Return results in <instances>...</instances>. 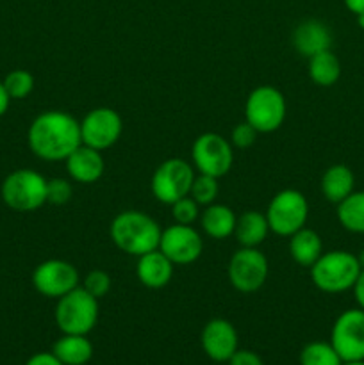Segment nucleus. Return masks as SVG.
I'll return each mask as SVG.
<instances>
[{
  "label": "nucleus",
  "mask_w": 364,
  "mask_h": 365,
  "mask_svg": "<svg viewBox=\"0 0 364 365\" xmlns=\"http://www.w3.org/2000/svg\"><path fill=\"white\" fill-rule=\"evenodd\" d=\"M27 141L38 159L49 163L66 160L82 145L81 121L64 110H45L29 127Z\"/></svg>",
  "instance_id": "nucleus-1"
},
{
  "label": "nucleus",
  "mask_w": 364,
  "mask_h": 365,
  "mask_svg": "<svg viewBox=\"0 0 364 365\" xmlns=\"http://www.w3.org/2000/svg\"><path fill=\"white\" fill-rule=\"evenodd\" d=\"M161 227L152 216L141 210H123L111 221L109 234L114 246L132 257L159 248Z\"/></svg>",
  "instance_id": "nucleus-2"
},
{
  "label": "nucleus",
  "mask_w": 364,
  "mask_h": 365,
  "mask_svg": "<svg viewBox=\"0 0 364 365\" xmlns=\"http://www.w3.org/2000/svg\"><path fill=\"white\" fill-rule=\"evenodd\" d=\"M363 271L359 257L345 250L327 252L310 266L313 284L327 294H339L353 289Z\"/></svg>",
  "instance_id": "nucleus-3"
},
{
  "label": "nucleus",
  "mask_w": 364,
  "mask_h": 365,
  "mask_svg": "<svg viewBox=\"0 0 364 365\" xmlns=\"http://www.w3.org/2000/svg\"><path fill=\"white\" fill-rule=\"evenodd\" d=\"M54 317L63 334L88 335L98 321V299L77 287L57 299Z\"/></svg>",
  "instance_id": "nucleus-4"
},
{
  "label": "nucleus",
  "mask_w": 364,
  "mask_h": 365,
  "mask_svg": "<svg viewBox=\"0 0 364 365\" xmlns=\"http://www.w3.org/2000/svg\"><path fill=\"white\" fill-rule=\"evenodd\" d=\"M2 200L11 210L34 212L46 203V178L34 170H16L2 182Z\"/></svg>",
  "instance_id": "nucleus-5"
},
{
  "label": "nucleus",
  "mask_w": 364,
  "mask_h": 365,
  "mask_svg": "<svg viewBox=\"0 0 364 365\" xmlns=\"http://www.w3.org/2000/svg\"><path fill=\"white\" fill-rule=\"evenodd\" d=\"M285 98L273 86H259L248 95L245 103V121L259 134H270L284 125Z\"/></svg>",
  "instance_id": "nucleus-6"
},
{
  "label": "nucleus",
  "mask_w": 364,
  "mask_h": 365,
  "mask_svg": "<svg viewBox=\"0 0 364 365\" xmlns=\"http://www.w3.org/2000/svg\"><path fill=\"white\" fill-rule=\"evenodd\" d=\"M309 217V202L296 189H282L271 198L266 210V220L270 232L291 237L295 232L305 227Z\"/></svg>",
  "instance_id": "nucleus-7"
},
{
  "label": "nucleus",
  "mask_w": 364,
  "mask_h": 365,
  "mask_svg": "<svg viewBox=\"0 0 364 365\" xmlns=\"http://www.w3.org/2000/svg\"><path fill=\"white\" fill-rule=\"evenodd\" d=\"M195 175L193 164L186 163V160L177 159V157L164 160L153 171L152 182H150L153 198L164 205H171L177 200L189 196Z\"/></svg>",
  "instance_id": "nucleus-8"
},
{
  "label": "nucleus",
  "mask_w": 364,
  "mask_h": 365,
  "mask_svg": "<svg viewBox=\"0 0 364 365\" xmlns=\"http://www.w3.org/2000/svg\"><path fill=\"white\" fill-rule=\"evenodd\" d=\"M193 168L198 173L221 178L231 171L234 163L232 143L216 132H206L198 135L191 146Z\"/></svg>",
  "instance_id": "nucleus-9"
},
{
  "label": "nucleus",
  "mask_w": 364,
  "mask_h": 365,
  "mask_svg": "<svg viewBox=\"0 0 364 365\" xmlns=\"http://www.w3.org/2000/svg\"><path fill=\"white\" fill-rule=\"evenodd\" d=\"M227 273L236 291L250 294V292L259 291L266 284L270 267H268V259L263 252H259L257 248H243L241 246L232 255Z\"/></svg>",
  "instance_id": "nucleus-10"
},
{
  "label": "nucleus",
  "mask_w": 364,
  "mask_h": 365,
  "mask_svg": "<svg viewBox=\"0 0 364 365\" xmlns=\"http://www.w3.org/2000/svg\"><path fill=\"white\" fill-rule=\"evenodd\" d=\"M330 344L343 362L364 360V310H345L335 319L330 334Z\"/></svg>",
  "instance_id": "nucleus-11"
},
{
  "label": "nucleus",
  "mask_w": 364,
  "mask_h": 365,
  "mask_svg": "<svg viewBox=\"0 0 364 365\" xmlns=\"http://www.w3.org/2000/svg\"><path fill=\"white\" fill-rule=\"evenodd\" d=\"M123 132L121 116L111 107H96L91 109L81 121L82 145L103 152L116 145Z\"/></svg>",
  "instance_id": "nucleus-12"
},
{
  "label": "nucleus",
  "mask_w": 364,
  "mask_h": 365,
  "mask_svg": "<svg viewBox=\"0 0 364 365\" xmlns=\"http://www.w3.org/2000/svg\"><path fill=\"white\" fill-rule=\"evenodd\" d=\"M79 271L74 264L61 259H50L36 266L32 285L41 296L59 299L79 287Z\"/></svg>",
  "instance_id": "nucleus-13"
},
{
  "label": "nucleus",
  "mask_w": 364,
  "mask_h": 365,
  "mask_svg": "<svg viewBox=\"0 0 364 365\" xmlns=\"http://www.w3.org/2000/svg\"><path fill=\"white\" fill-rule=\"evenodd\" d=\"M159 250L173 262V266H188L200 259L203 241L193 225H171L161 232Z\"/></svg>",
  "instance_id": "nucleus-14"
},
{
  "label": "nucleus",
  "mask_w": 364,
  "mask_h": 365,
  "mask_svg": "<svg viewBox=\"0 0 364 365\" xmlns=\"http://www.w3.org/2000/svg\"><path fill=\"white\" fill-rule=\"evenodd\" d=\"M202 349L214 362H228L231 356L238 351L239 337L234 324L227 319H211L202 330Z\"/></svg>",
  "instance_id": "nucleus-15"
},
{
  "label": "nucleus",
  "mask_w": 364,
  "mask_h": 365,
  "mask_svg": "<svg viewBox=\"0 0 364 365\" xmlns=\"http://www.w3.org/2000/svg\"><path fill=\"white\" fill-rule=\"evenodd\" d=\"M291 43L300 56L309 59L316 53L330 50L332 32L325 21L318 20V18H307L295 27L291 34Z\"/></svg>",
  "instance_id": "nucleus-16"
},
{
  "label": "nucleus",
  "mask_w": 364,
  "mask_h": 365,
  "mask_svg": "<svg viewBox=\"0 0 364 365\" xmlns=\"http://www.w3.org/2000/svg\"><path fill=\"white\" fill-rule=\"evenodd\" d=\"M64 163H66V171L71 180L81 182V184H93L100 180L106 170L102 153L88 145H81L77 150H74Z\"/></svg>",
  "instance_id": "nucleus-17"
},
{
  "label": "nucleus",
  "mask_w": 364,
  "mask_h": 365,
  "mask_svg": "<svg viewBox=\"0 0 364 365\" xmlns=\"http://www.w3.org/2000/svg\"><path fill=\"white\" fill-rule=\"evenodd\" d=\"M136 274L145 287L163 289L170 284L171 277H173V262L157 248L138 257Z\"/></svg>",
  "instance_id": "nucleus-18"
},
{
  "label": "nucleus",
  "mask_w": 364,
  "mask_h": 365,
  "mask_svg": "<svg viewBox=\"0 0 364 365\" xmlns=\"http://www.w3.org/2000/svg\"><path fill=\"white\" fill-rule=\"evenodd\" d=\"M268 232H270V225H268L266 214L259 210H246L236 221L234 237L243 248H257L268 237Z\"/></svg>",
  "instance_id": "nucleus-19"
},
{
  "label": "nucleus",
  "mask_w": 364,
  "mask_h": 365,
  "mask_svg": "<svg viewBox=\"0 0 364 365\" xmlns=\"http://www.w3.org/2000/svg\"><path fill=\"white\" fill-rule=\"evenodd\" d=\"M236 221H238V216L234 214V210L221 203H211L200 214V225H202L203 232L218 241L234 235Z\"/></svg>",
  "instance_id": "nucleus-20"
},
{
  "label": "nucleus",
  "mask_w": 364,
  "mask_h": 365,
  "mask_svg": "<svg viewBox=\"0 0 364 365\" xmlns=\"http://www.w3.org/2000/svg\"><path fill=\"white\" fill-rule=\"evenodd\" d=\"M355 187L353 171L345 164H334L327 168L321 177V192L330 203H341L346 196H350Z\"/></svg>",
  "instance_id": "nucleus-21"
},
{
  "label": "nucleus",
  "mask_w": 364,
  "mask_h": 365,
  "mask_svg": "<svg viewBox=\"0 0 364 365\" xmlns=\"http://www.w3.org/2000/svg\"><path fill=\"white\" fill-rule=\"evenodd\" d=\"M289 255L296 264L310 267L323 255V242L318 232L303 227L289 237Z\"/></svg>",
  "instance_id": "nucleus-22"
},
{
  "label": "nucleus",
  "mask_w": 364,
  "mask_h": 365,
  "mask_svg": "<svg viewBox=\"0 0 364 365\" xmlns=\"http://www.w3.org/2000/svg\"><path fill=\"white\" fill-rule=\"evenodd\" d=\"M52 353L63 365H86L93 356V344L88 335L63 334L54 344Z\"/></svg>",
  "instance_id": "nucleus-23"
},
{
  "label": "nucleus",
  "mask_w": 364,
  "mask_h": 365,
  "mask_svg": "<svg viewBox=\"0 0 364 365\" xmlns=\"http://www.w3.org/2000/svg\"><path fill=\"white\" fill-rule=\"evenodd\" d=\"M309 77L321 88H330L341 77V63L332 50L309 57Z\"/></svg>",
  "instance_id": "nucleus-24"
},
{
  "label": "nucleus",
  "mask_w": 364,
  "mask_h": 365,
  "mask_svg": "<svg viewBox=\"0 0 364 365\" xmlns=\"http://www.w3.org/2000/svg\"><path fill=\"white\" fill-rule=\"evenodd\" d=\"M338 220L345 230L364 234V191H353L338 203Z\"/></svg>",
  "instance_id": "nucleus-25"
},
{
  "label": "nucleus",
  "mask_w": 364,
  "mask_h": 365,
  "mask_svg": "<svg viewBox=\"0 0 364 365\" xmlns=\"http://www.w3.org/2000/svg\"><path fill=\"white\" fill-rule=\"evenodd\" d=\"M343 360L330 342H309L300 351V365H341Z\"/></svg>",
  "instance_id": "nucleus-26"
},
{
  "label": "nucleus",
  "mask_w": 364,
  "mask_h": 365,
  "mask_svg": "<svg viewBox=\"0 0 364 365\" xmlns=\"http://www.w3.org/2000/svg\"><path fill=\"white\" fill-rule=\"evenodd\" d=\"M218 192H220V184H218V178L211 177V175L198 173L195 175V180L191 184V191L189 196L195 200L198 205H211V203L216 202Z\"/></svg>",
  "instance_id": "nucleus-27"
},
{
  "label": "nucleus",
  "mask_w": 364,
  "mask_h": 365,
  "mask_svg": "<svg viewBox=\"0 0 364 365\" xmlns=\"http://www.w3.org/2000/svg\"><path fill=\"white\" fill-rule=\"evenodd\" d=\"M2 84L11 100H24L34 89V77L27 70H13L6 75Z\"/></svg>",
  "instance_id": "nucleus-28"
},
{
  "label": "nucleus",
  "mask_w": 364,
  "mask_h": 365,
  "mask_svg": "<svg viewBox=\"0 0 364 365\" xmlns=\"http://www.w3.org/2000/svg\"><path fill=\"white\" fill-rule=\"evenodd\" d=\"M171 216H173L175 223L193 225L200 217V205L191 196H184L171 203Z\"/></svg>",
  "instance_id": "nucleus-29"
},
{
  "label": "nucleus",
  "mask_w": 364,
  "mask_h": 365,
  "mask_svg": "<svg viewBox=\"0 0 364 365\" xmlns=\"http://www.w3.org/2000/svg\"><path fill=\"white\" fill-rule=\"evenodd\" d=\"M82 289L88 291L93 298L100 299L107 296L111 291V277L103 269H93L86 274L84 282H82Z\"/></svg>",
  "instance_id": "nucleus-30"
},
{
  "label": "nucleus",
  "mask_w": 364,
  "mask_h": 365,
  "mask_svg": "<svg viewBox=\"0 0 364 365\" xmlns=\"http://www.w3.org/2000/svg\"><path fill=\"white\" fill-rule=\"evenodd\" d=\"M71 184L66 178H50L46 180V203L50 205H64L71 200Z\"/></svg>",
  "instance_id": "nucleus-31"
},
{
  "label": "nucleus",
  "mask_w": 364,
  "mask_h": 365,
  "mask_svg": "<svg viewBox=\"0 0 364 365\" xmlns=\"http://www.w3.org/2000/svg\"><path fill=\"white\" fill-rule=\"evenodd\" d=\"M257 134H259V132H257L248 121H243V123L236 125V127L232 128V134H231L232 146H236V148L239 150L250 148V146L256 143Z\"/></svg>",
  "instance_id": "nucleus-32"
},
{
  "label": "nucleus",
  "mask_w": 364,
  "mask_h": 365,
  "mask_svg": "<svg viewBox=\"0 0 364 365\" xmlns=\"http://www.w3.org/2000/svg\"><path fill=\"white\" fill-rule=\"evenodd\" d=\"M228 365H264L263 359L250 349H238L228 360Z\"/></svg>",
  "instance_id": "nucleus-33"
},
{
  "label": "nucleus",
  "mask_w": 364,
  "mask_h": 365,
  "mask_svg": "<svg viewBox=\"0 0 364 365\" xmlns=\"http://www.w3.org/2000/svg\"><path fill=\"white\" fill-rule=\"evenodd\" d=\"M25 365H63V362H61L52 351L50 353L43 351V353H36V355H32Z\"/></svg>",
  "instance_id": "nucleus-34"
},
{
  "label": "nucleus",
  "mask_w": 364,
  "mask_h": 365,
  "mask_svg": "<svg viewBox=\"0 0 364 365\" xmlns=\"http://www.w3.org/2000/svg\"><path fill=\"white\" fill-rule=\"evenodd\" d=\"M353 296H355V302L359 305V309L364 310V267L360 271L359 278H357L355 285H353Z\"/></svg>",
  "instance_id": "nucleus-35"
},
{
  "label": "nucleus",
  "mask_w": 364,
  "mask_h": 365,
  "mask_svg": "<svg viewBox=\"0 0 364 365\" xmlns=\"http://www.w3.org/2000/svg\"><path fill=\"white\" fill-rule=\"evenodd\" d=\"M9 103H11L9 95H7L6 88H4V84L0 82V116H4V114L7 113V109H9Z\"/></svg>",
  "instance_id": "nucleus-36"
},
{
  "label": "nucleus",
  "mask_w": 364,
  "mask_h": 365,
  "mask_svg": "<svg viewBox=\"0 0 364 365\" xmlns=\"http://www.w3.org/2000/svg\"><path fill=\"white\" fill-rule=\"evenodd\" d=\"M346 6V9L353 14L364 13V0H343Z\"/></svg>",
  "instance_id": "nucleus-37"
},
{
  "label": "nucleus",
  "mask_w": 364,
  "mask_h": 365,
  "mask_svg": "<svg viewBox=\"0 0 364 365\" xmlns=\"http://www.w3.org/2000/svg\"><path fill=\"white\" fill-rule=\"evenodd\" d=\"M355 16H357V25H359V27L364 31V13L355 14Z\"/></svg>",
  "instance_id": "nucleus-38"
},
{
  "label": "nucleus",
  "mask_w": 364,
  "mask_h": 365,
  "mask_svg": "<svg viewBox=\"0 0 364 365\" xmlns=\"http://www.w3.org/2000/svg\"><path fill=\"white\" fill-rule=\"evenodd\" d=\"M341 365H364V360H357V362H343Z\"/></svg>",
  "instance_id": "nucleus-39"
},
{
  "label": "nucleus",
  "mask_w": 364,
  "mask_h": 365,
  "mask_svg": "<svg viewBox=\"0 0 364 365\" xmlns=\"http://www.w3.org/2000/svg\"><path fill=\"white\" fill-rule=\"evenodd\" d=\"M359 260H360V264H363V267H364V252H363V253H360Z\"/></svg>",
  "instance_id": "nucleus-40"
}]
</instances>
